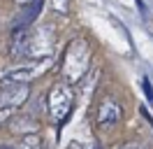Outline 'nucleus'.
Here are the masks:
<instances>
[{
  "instance_id": "5",
  "label": "nucleus",
  "mask_w": 153,
  "mask_h": 149,
  "mask_svg": "<svg viewBox=\"0 0 153 149\" xmlns=\"http://www.w3.org/2000/svg\"><path fill=\"white\" fill-rule=\"evenodd\" d=\"M123 121V107L121 102L116 100L114 96H105L102 102L97 105V112H95V126L97 130H114L116 126H121Z\"/></svg>"
},
{
  "instance_id": "6",
  "label": "nucleus",
  "mask_w": 153,
  "mask_h": 149,
  "mask_svg": "<svg viewBox=\"0 0 153 149\" xmlns=\"http://www.w3.org/2000/svg\"><path fill=\"white\" fill-rule=\"evenodd\" d=\"M19 149H42V140L37 135H26Z\"/></svg>"
},
{
  "instance_id": "13",
  "label": "nucleus",
  "mask_w": 153,
  "mask_h": 149,
  "mask_svg": "<svg viewBox=\"0 0 153 149\" xmlns=\"http://www.w3.org/2000/svg\"><path fill=\"white\" fill-rule=\"evenodd\" d=\"M0 149H10V147H5V144H0Z\"/></svg>"
},
{
  "instance_id": "3",
  "label": "nucleus",
  "mask_w": 153,
  "mask_h": 149,
  "mask_svg": "<svg viewBox=\"0 0 153 149\" xmlns=\"http://www.w3.org/2000/svg\"><path fill=\"white\" fill-rule=\"evenodd\" d=\"M72 107H74V91H72V86L65 82L53 84L47 96V114L51 119V123L60 126L70 117Z\"/></svg>"
},
{
  "instance_id": "10",
  "label": "nucleus",
  "mask_w": 153,
  "mask_h": 149,
  "mask_svg": "<svg viewBox=\"0 0 153 149\" xmlns=\"http://www.w3.org/2000/svg\"><path fill=\"white\" fill-rule=\"evenodd\" d=\"M14 2H16V5H23V7H26V5H33L35 0H14Z\"/></svg>"
},
{
  "instance_id": "11",
  "label": "nucleus",
  "mask_w": 153,
  "mask_h": 149,
  "mask_svg": "<svg viewBox=\"0 0 153 149\" xmlns=\"http://www.w3.org/2000/svg\"><path fill=\"white\" fill-rule=\"evenodd\" d=\"M142 114H144V117H146V121H149V123H151V126H153V117H151V114H149V112H146V110H142Z\"/></svg>"
},
{
  "instance_id": "9",
  "label": "nucleus",
  "mask_w": 153,
  "mask_h": 149,
  "mask_svg": "<svg viewBox=\"0 0 153 149\" xmlns=\"http://www.w3.org/2000/svg\"><path fill=\"white\" fill-rule=\"evenodd\" d=\"M144 91H146V96H149V100H153V89H151L149 77H144Z\"/></svg>"
},
{
  "instance_id": "4",
  "label": "nucleus",
  "mask_w": 153,
  "mask_h": 149,
  "mask_svg": "<svg viewBox=\"0 0 153 149\" xmlns=\"http://www.w3.org/2000/svg\"><path fill=\"white\" fill-rule=\"evenodd\" d=\"M51 56H44V58H28L26 63L14 65L10 70H5L2 77H0V84H30L39 79L44 72H49L51 68Z\"/></svg>"
},
{
  "instance_id": "8",
  "label": "nucleus",
  "mask_w": 153,
  "mask_h": 149,
  "mask_svg": "<svg viewBox=\"0 0 153 149\" xmlns=\"http://www.w3.org/2000/svg\"><path fill=\"white\" fill-rule=\"evenodd\" d=\"M118 149H146V147H144L142 142H125L123 147H118Z\"/></svg>"
},
{
  "instance_id": "1",
  "label": "nucleus",
  "mask_w": 153,
  "mask_h": 149,
  "mask_svg": "<svg viewBox=\"0 0 153 149\" xmlns=\"http://www.w3.org/2000/svg\"><path fill=\"white\" fill-rule=\"evenodd\" d=\"M91 61H93V49L88 44V40L84 37L70 40V44L65 47V54H63V68H60L65 84L74 86V84L84 82L91 70Z\"/></svg>"
},
{
  "instance_id": "12",
  "label": "nucleus",
  "mask_w": 153,
  "mask_h": 149,
  "mask_svg": "<svg viewBox=\"0 0 153 149\" xmlns=\"http://www.w3.org/2000/svg\"><path fill=\"white\" fill-rule=\"evenodd\" d=\"M67 149H81V147H79L76 142H72V144H70V147H67Z\"/></svg>"
},
{
  "instance_id": "2",
  "label": "nucleus",
  "mask_w": 153,
  "mask_h": 149,
  "mask_svg": "<svg viewBox=\"0 0 153 149\" xmlns=\"http://www.w3.org/2000/svg\"><path fill=\"white\" fill-rule=\"evenodd\" d=\"M51 42H53V35L44 28H35V26H28V28H21L14 33L12 37V56H37V58H44V56L51 54Z\"/></svg>"
},
{
  "instance_id": "7",
  "label": "nucleus",
  "mask_w": 153,
  "mask_h": 149,
  "mask_svg": "<svg viewBox=\"0 0 153 149\" xmlns=\"http://www.w3.org/2000/svg\"><path fill=\"white\" fill-rule=\"evenodd\" d=\"M58 12H67V0H51Z\"/></svg>"
}]
</instances>
